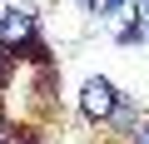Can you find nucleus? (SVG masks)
I'll list each match as a JSON object with an SVG mask.
<instances>
[{
  "instance_id": "nucleus-1",
  "label": "nucleus",
  "mask_w": 149,
  "mask_h": 144,
  "mask_svg": "<svg viewBox=\"0 0 149 144\" xmlns=\"http://www.w3.org/2000/svg\"><path fill=\"white\" fill-rule=\"evenodd\" d=\"M35 40H40V20H35V10H25V5H5V10H0V45H5V50L25 55Z\"/></svg>"
},
{
  "instance_id": "nucleus-9",
  "label": "nucleus",
  "mask_w": 149,
  "mask_h": 144,
  "mask_svg": "<svg viewBox=\"0 0 149 144\" xmlns=\"http://www.w3.org/2000/svg\"><path fill=\"white\" fill-rule=\"evenodd\" d=\"M80 5H85V10H90V0H80Z\"/></svg>"
},
{
  "instance_id": "nucleus-2",
  "label": "nucleus",
  "mask_w": 149,
  "mask_h": 144,
  "mask_svg": "<svg viewBox=\"0 0 149 144\" xmlns=\"http://www.w3.org/2000/svg\"><path fill=\"white\" fill-rule=\"evenodd\" d=\"M114 109H119V90H114L104 75L85 80V90H80V114H85L90 124H109V119H114Z\"/></svg>"
},
{
  "instance_id": "nucleus-4",
  "label": "nucleus",
  "mask_w": 149,
  "mask_h": 144,
  "mask_svg": "<svg viewBox=\"0 0 149 144\" xmlns=\"http://www.w3.org/2000/svg\"><path fill=\"white\" fill-rule=\"evenodd\" d=\"M15 70H20V55H15V50H5V45H0V95L10 90V80H15Z\"/></svg>"
},
{
  "instance_id": "nucleus-7",
  "label": "nucleus",
  "mask_w": 149,
  "mask_h": 144,
  "mask_svg": "<svg viewBox=\"0 0 149 144\" xmlns=\"http://www.w3.org/2000/svg\"><path fill=\"white\" fill-rule=\"evenodd\" d=\"M129 144H149V119H139V129L129 134Z\"/></svg>"
},
{
  "instance_id": "nucleus-3",
  "label": "nucleus",
  "mask_w": 149,
  "mask_h": 144,
  "mask_svg": "<svg viewBox=\"0 0 149 144\" xmlns=\"http://www.w3.org/2000/svg\"><path fill=\"white\" fill-rule=\"evenodd\" d=\"M109 124H114V129H119V134L129 139V134L139 129V104H134L129 95H119V109H114V119H109Z\"/></svg>"
},
{
  "instance_id": "nucleus-5",
  "label": "nucleus",
  "mask_w": 149,
  "mask_h": 144,
  "mask_svg": "<svg viewBox=\"0 0 149 144\" xmlns=\"http://www.w3.org/2000/svg\"><path fill=\"white\" fill-rule=\"evenodd\" d=\"M119 5H129V0H90V15H100V20H104V15H114Z\"/></svg>"
},
{
  "instance_id": "nucleus-6",
  "label": "nucleus",
  "mask_w": 149,
  "mask_h": 144,
  "mask_svg": "<svg viewBox=\"0 0 149 144\" xmlns=\"http://www.w3.org/2000/svg\"><path fill=\"white\" fill-rule=\"evenodd\" d=\"M129 10H134V20L149 30V0H129Z\"/></svg>"
},
{
  "instance_id": "nucleus-8",
  "label": "nucleus",
  "mask_w": 149,
  "mask_h": 144,
  "mask_svg": "<svg viewBox=\"0 0 149 144\" xmlns=\"http://www.w3.org/2000/svg\"><path fill=\"white\" fill-rule=\"evenodd\" d=\"M0 144H35V139H30V134H15V129H10V134H0Z\"/></svg>"
}]
</instances>
